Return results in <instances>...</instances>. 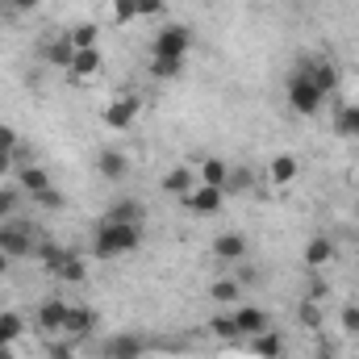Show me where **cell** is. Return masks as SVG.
Here are the masks:
<instances>
[{"instance_id": "cell-1", "label": "cell", "mask_w": 359, "mask_h": 359, "mask_svg": "<svg viewBox=\"0 0 359 359\" xmlns=\"http://www.w3.org/2000/svg\"><path fill=\"white\" fill-rule=\"evenodd\" d=\"M138 247H142V222H100V230L92 238L96 259H121Z\"/></svg>"}, {"instance_id": "cell-2", "label": "cell", "mask_w": 359, "mask_h": 359, "mask_svg": "<svg viewBox=\"0 0 359 359\" xmlns=\"http://www.w3.org/2000/svg\"><path fill=\"white\" fill-rule=\"evenodd\" d=\"M288 104H292V113H301V117H313V113H322V104H326V92L318 88L305 72H292L288 76Z\"/></svg>"}, {"instance_id": "cell-3", "label": "cell", "mask_w": 359, "mask_h": 359, "mask_svg": "<svg viewBox=\"0 0 359 359\" xmlns=\"http://www.w3.org/2000/svg\"><path fill=\"white\" fill-rule=\"evenodd\" d=\"M188 46H192L188 25H168V29H159V38L151 42V59H184Z\"/></svg>"}, {"instance_id": "cell-4", "label": "cell", "mask_w": 359, "mask_h": 359, "mask_svg": "<svg viewBox=\"0 0 359 359\" xmlns=\"http://www.w3.org/2000/svg\"><path fill=\"white\" fill-rule=\"evenodd\" d=\"M184 201V209L188 213H196V217H213V213H222V201H226V192L222 188H205V184H196L188 196H180Z\"/></svg>"}, {"instance_id": "cell-5", "label": "cell", "mask_w": 359, "mask_h": 359, "mask_svg": "<svg viewBox=\"0 0 359 359\" xmlns=\"http://www.w3.org/2000/svg\"><path fill=\"white\" fill-rule=\"evenodd\" d=\"M138 109H142V100H138V96L109 100V109H104V126H109V130H126V126H134Z\"/></svg>"}, {"instance_id": "cell-6", "label": "cell", "mask_w": 359, "mask_h": 359, "mask_svg": "<svg viewBox=\"0 0 359 359\" xmlns=\"http://www.w3.org/2000/svg\"><path fill=\"white\" fill-rule=\"evenodd\" d=\"M0 251H4L8 259H21V255H29V251H34V243H29V230H25V226H13V222H4V226H0Z\"/></svg>"}, {"instance_id": "cell-7", "label": "cell", "mask_w": 359, "mask_h": 359, "mask_svg": "<svg viewBox=\"0 0 359 359\" xmlns=\"http://www.w3.org/2000/svg\"><path fill=\"white\" fill-rule=\"evenodd\" d=\"M230 318H234V326H238V339H255V334L268 330V313H264L259 305H243V309H234Z\"/></svg>"}, {"instance_id": "cell-8", "label": "cell", "mask_w": 359, "mask_h": 359, "mask_svg": "<svg viewBox=\"0 0 359 359\" xmlns=\"http://www.w3.org/2000/svg\"><path fill=\"white\" fill-rule=\"evenodd\" d=\"M147 355V343L138 334H113L104 343V359H142Z\"/></svg>"}, {"instance_id": "cell-9", "label": "cell", "mask_w": 359, "mask_h": 359, "mask_svg": "<svg viewBox=\"0 0 359 359\" xmlns=\"http://www.w3.org/2000/svg\"><path fill=\"white\" fill-rule=\"evenodd\" d=\"M92 326H96V309H88V305H72V309H67V318H63V330H67L72 339L92 334Z\"/></svg>"}, {"instance_id": "cell-10", "label": "cell", "mask_w": 359, "mask_h": 359, "mask_svg": "<svg viewBox=\"0 0 359 359\" xmlns=\"http://www.w3.org/2000/svg\"><path fill=\"white\" fill-rule=\"evenodd\" d=\"M72 84H84V80H92L96 72H100V50L96 46H88V50H76V59H72Z\"/></svg>"}, {"instance_id": "cell-11", "label": "cell", "mask_w": 359, "mask_h": 359, "mask_svg": "<svg viewBox=\"0 0 359 359\" xmlns=\"http://www.w3.org/2000/svg\"><path fill=\"white\" fill-rule=\"evenodd\" d=\"M213 255L217 259H247V234H238V230L217 234L213 238Z\"/></svg>"}, {"instance_id": "cell-12", "label": "cell", "mask_w": 359, "mask_h": 359, "mask_svg": "<svg viewBox=\"0 0 359 359\" xmlns=\"http://www.w3.org/2000/svg\"><path fill=\"white\" fill-rule=\"evenodd\" d=\"M96 172H100L104 180H126L130 159H126L121 151H113V147H109V151H100V155H96Z\"/></svg>"}, {"instance_id": "cell-13", "label": "cell", "mask_w": 359, "mask_h": 359, "mask_svg": "<svg viewBox=\"0 0 359 359\" xmlns=\"http://www.w3.org/2000/svg\"><path fill=\"white\" fill-rule=\"evenodd\" d=\"M192 188H196V172H192V168H184V163L172 168V172L163 176V192H168V196H188Z\"/></svg>"}, {"instance_id": "cell-14", "label": "cell", "mask_w": 359, "mask_h": 359, "mask_svg": "<svg viewBox=\"0 0 359 359\" xmlns=\"http://www.w3.org/2000/svg\"><path fill=\"white\" fill-rule=\"evenodd\" d=\"M330 259H334V243H330L326 234H313V238L305 243V264H309V268H326Z\"/></svg>"}, {"instance_id": "cell-15", "label": "cell", "mask_w": 359, "mask_h": 359, "mask_svg": "<svg viewBox=\"0 0 359 359\" xmlns=\"http://www.w3.org/2000/svg\"><path fill=\"white\" fill-rule=\"evenodd\" d=\"M247 347H251L259 359H280V355H284V339H280L276 330H264V334L247 339Z\"/></svg>"}, {"instance_id": "cell-16", "label": "cell", "mask_w": 359, "mask_h": 359, "mask_svg": "<svg viewBox=\"0 0 359 359\" xmlns=\"http://www.w3.org/2000/svg\"><path fill=\"white\" fill-rule=\"evenodd\" d=\"M67 301H42L38 305V326L42 330H63V318H67Z\"/></svg>"}, {"instance_id": "cell-17", "label": "cell", "mask_w": 359, "mask_h": 359, "mask_svg": "<svg viewBox=\"0 0 359 359\" xmlns=\"http://www.w3.org/2000/svg\"><path fill=\"white\" fill-rule=\"evenodd\" d=\"M301 72H305V76H309V80H313L322 92H334V88H339V72H334V63H322V59H318V63H305Z\"/></svg>"}, {"instance_id": "cell-18", "label": "cell", "mask_w": 359, "mask_h": 359, "mask_svg": "<svg viewBox=\"0 0 359 359\" xmlns=\"http://www.w3.org/2000/svg\"><path fill=\"white\" fill-rule=\"evenodd\" d=\"M226 176H230V163H222V159H205L201 172H196V184H205V188H226Z\"/></svg>"}, {"instance_id": "cell-19", "label": "cell", "mask_w": 359, "mask_h": 359, "mask_svg": "<svg viewBox=\"0 0 359 359\" xmlns=\"http://www.w3.org/2000/svg\"><path fill=\"white\" fill-rule=\"evenodd\" d=\"M38 259H42V268H46V271H55V276H59L63 264L72 259V251H67V247H59V243H42V247H38Z\"/></svg>"}, {"instance_id": "cell-20", "label": "cell", "mask_w": 359, "mask_h": 359, "mask_svg": "<svg viewBox=\"0 0 359 359\" xmlns=\"http://www.w3.org/2000/svg\"><path fill=\"white\" fill-rule=\"evenodd\" d=\"M46 63H55V67H72V59H76V46H72V38H55V42H46Z\"/></svg>"}, {"instance_id": "cell-21", "label": "cell", "mask_w": 359, "mask_h": 359, "mask_svg": "<svg viewBox=\"0 0 359 359\" xmlns=\"http://www.w3.org/2000/svg\"><path fill=\"white\" fill-rule=\"evenodd\" d=\"M142 205L138 201H113L109 209H104V222H142Z\"/></svg>"}, {"instance_id": "cell-22", "label": "cell", "mask_w": 359, "mask_h": 359, "mask_svg": "<svg viewBox=\"0 0 359 359\" xmlns=\"http://www.w3.org/2000/svg\"><path fill=\"white\" fill-rule=\"evenodd\" d=\"M17 184H21L29 196H38V192L50 188V176H46V168H21V172H17Z\"/></svg>"}, {"instance_id": "cell-23", "label": "cell", "mask_w": 359, "mask_h": 359, "mask_svg": "<svg viewBox=\"0 0 359 359\" xmlns=\"http://www.w3.org/2000/svg\"><path fill=\"white\" fill-rule=\"evenodd\" d=\"M238 292H243V284H238L234 276H230V280H213V284H209V297H213L217 305H234V301H238Z\"/></svg>"}, {"instance_id": "cell-24", "label": "cell", "mask_w": 359, "mask_h": 359, "mask_svg": "<svg viewBox=\"0 0 359 359\" xmlns=\"http://www.w3.org/2000/svg\"><path fill=\"white\" fill-rule=\"evenodd\" d=\"M268 176H271V184H292V180H297V159H292V155H276L271 168H268Z\"/></svg>"}, {"instance_id": "cell-25", "label": "cell", "mask_w": 359, "mask_h": 359, "mask_svg": "<svg viewBox=\"0 0 359 359\" xmlns=\"http://www.w3.org/2000/svg\"><path fill=\"white\" fill-rule=\"evenodd\" d=\"M334 130H339V134H347V138H359V104L339 109V117H334Z\"/></svg>"}, {"instance_id": "cell-26", "label": "cell", "mask_w": 359, "mask_h": 359, "mask_svg": "<svg viewBox=\"0 0 359 359\" xmlns=\"http://www.w3.org/2000/svg\"><path fill=\"white\" fill-rule=\"evenodd\" d=\"M151 76L155 80H180L184 76V59H151Z\"/></svg>"}, {"instance_id": "cell-27", "label": "cell", "mask_w": 359, "mask_h": 359, "mask_svg": "<svg viewBox=\"0 0 359 359\" xmlns=\"http://www.w3.org/2000/svg\"><path fill=\"white\" fill-rule=\"evenodd\" d=\"M21 330H25V322H21V313H0V343H17L21 339Z\"/></svg>"}, {"instance_id": "cell-28", "label": "cell", "mask_w": 359, "mask_h": 359, "mask_svg": "<svg viewBox=\"0 0 359 359\" xmlns=\"http://www.w3.org/2000/svg\"><path fill=\"white\" fill-rule=\"evenodd\" d=\"M67 38H72V46H76V50H88V46H96L100 29H96V25H76V29H72Z\"/></svg>"}, {"instance_id": "cell-29", "label": "cell", "mask_w": 359, "mask_h": 359, "mask_svg": "<svg viewBox=\"0 0 359 359\" xmlns=\"http://www.w3.org/2000/svg\"><path fill=\"white\" fill-rule=\"evenodd\" d=\"M138 17V0H113V21L117 25H130Z\"/></svg>"}, {"instance_id": "cell-30", "label": "cell", "mask_w": 359, "mask_h": 359, "mask_svg": "<svg viewBox=\"0 0 359 359\" xmlns=\"http://www.w3.org/2000/svg\"><path fill=\"white\" fill-rule=\"evenodd\" d=\"M243 188H251V172H247V168H230V176H226V188H222V192H243Z\"/></svg>"}, {"instance_id": "cell-31", "label": "cell", "mask_w": 359, "mask_h": 359, "mask_svg": "<svg viewBox=\"0 0 359 359\" xmlns=\"http://www.w3.org/2000/svg\"><path fill=\"white\" fill-rule=\"evenodd\" d=\"M59 276H63V280H72V284H80V280L88 276V268H84V259H80V255H72V259L63 264V271H59Z\"/></svg>"}, {"instance_id": "cell-32", "label": "cell", "mask_w": 359, "mask_h": 359, "mask_svg": "<svg viewBox=\"0 0 359 359\" xmlns=\"http://www.w3.org/2000/svg\"><path fill=\"white\" fill-rule=\"evenodd\" d=\"M209 330H213L217 339H238V326H234V318H213V322H209Z\"/></svg>"}, {"instance_id": "cell-33", "label": "cell", "mask_w": 359, "mask_h": 359, "mask_svg": "<svg viewBox=\"0 0 359 359\" xmlns=\"http://www.w3.org/2000/svg\"><path fill=\"white\" fill-rule=\"evenodd\" d=\"M339 322H343L347 334H359V305H347V309L339 313Z\"/></svg>"}, {"instance_id": "cell-34", "label": "cell", "mask_w": 359, "mask_h": 359, "mask_svg": "<svg viewBox=\"0 0 359 359\" xmlns=\"http://www.w3.org/2000/svg\"><path fill=\"white\" fill-rule=\"evenodd\" d=\"M318 322H322L318 301H305V305H301V326H318Z\"/></svg>"}, {"instance_id": "cell-35", "label": "cell", "mask_w": 359, "mask_h": 359, "mask_svg": "<svg viewBox=\"0 0 359 359\" xmlns=\"http://www.w3.org/2000/svg\"><path fill=\"white\" fill-rule=\"evenodd\" d=\"M0 151H8V155L17 151V130L13 126H0Z\"/></svg>"}, {"instance_id": "cell-36", "label": "cell", "mask_w": 359, "mask_h": 359, "mask_svg": "<svg viewBox=\"0 0 359 359\" xmlns=\"http://www.w3.org/2000/svg\"><path fill=\"white\" fill-rule=\"evenodd\" d=\"M34 201H38V205H46V209H59V205H63V196H59L55 188H46V192H38Z\"/></svg>"}, {"instance_id": "cell-37", "label": "cell", "mask_w": 359, "mask_h": 359, "mask_svg": "<svg viewBox=\"0 0 359 359\" xmlns=\"http://www.w3.org/2000/svg\"><path fill=\"white\" fill-rule=\"evenodd\" d=\"M163 13V0H138V17H159Z\"/></svg>"}, {"instance_id": "cell-38", "label": "cell", "mask_w": 359, "mask_h": 359, "mask_svg": "<svg viewBox=\"0 0 359 359\" xmlns=\"http://www.w3.org/2000/svg\"><path fill=\"white\" fill-rule=\"evenodd\" d=\"M46 0H8V13H34V8H42Z\"/></svg>"}, {"instance_id": "cell-39", "label": "cell", "mask_w": 359, "mask_h": 359, "mask_svg": "<svg viewBox=\"0 0 359 359\" xmlns=\"http://www.w3.org/2000/svg\"><path fill=\"white\" fill-rule=\"evenodd\" d=\"M76 343H50V359H76Z\"/></svg>"}, {"instance_id": "cell-40", "label": "cell", "mask_w": 359, "mask_h": 359, "mask_svg": "<svg viewBox=\"0 0 359 359\" xmlns=\"http://www.w3.org/2000/svg\"><path fill=\"white\" fill-rule=\"evenodd\" d=\"M13 209H17V192H8V188H4V192H0V217H8Z\"/></svg>"}, {"instance_id": "cell-41", "label": "cell", "mask_w": 359, "mask_h": 359, "mask_svg": "<svg viewBox=\"0 0 359 359\" xmlns=\"http://www.w3.org/2000/svg\"><path fill=\"white\" fill-rule=\"evenodd\" d=\"M13 172V155L8 151H0V176H8Z\"/></svg>"}, {"instance_id": "cell-42", "label": "cell", "mask_w": 359, "mask_h": 359, "mask_svg": "<svg viewBox=\"0 0 359 359\" xmlns=\"http://www.w3.org/2000/svg\"><path fill=\"white\" fill-rule=\"evenodd\" d=\"M4 271H8V255H4V251H0V276H4Z\"/></svg>"}, {"instance_id": "cell-43", "label": "cell", "mask_w": 359, "mask_h": 359, "mask_svg": "<svg viewBox=\"0 0 359 359\" xmlns=\"http://www.w3.org/2000/svg\"><path fill=\"white\" fill-rule=\"evenodd\" d=\"M0 359H13V347H0Z\"/></svg>"}]
</instances>
